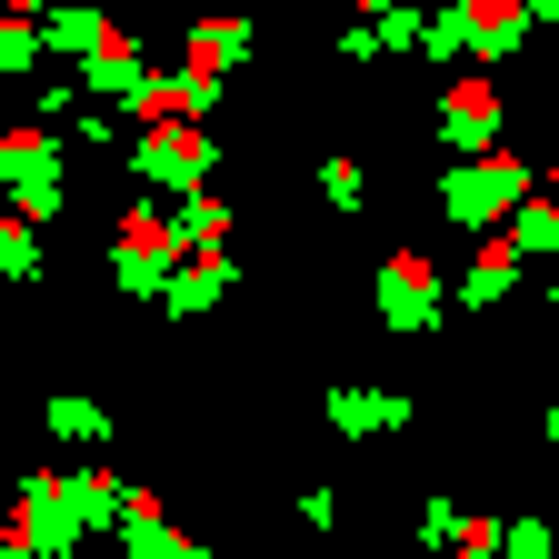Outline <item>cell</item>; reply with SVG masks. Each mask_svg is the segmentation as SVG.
Segmentation results:
<instances>
[{
    "label": "cell",
    "instance_id": "cell-1",
    "mask_svg": "<svg viewBox=\"0 0 559 559\" xmlns=\"http://www.w3.org/2000/svg\"><path fill=\"white\" fill-rule=\"evenodd\" d=\"M530 190H539V160H520V151H500V140H489V151H460V160L440 170V221L479 240V230H500Z\"/></svg>",
    "mask_w": 559,
    "mask_h": 559
},
{
    "label": "cell",
    "instance_id": "cell-2",
    "mask_svg": "<svg viewBox=\"0 0 559 559\" xmlns=\"http://www.w3.org/2000/svg\"><path fill=\"white\" fill-rule=\"evenodd\" d=\"M190 260V230H180V210H151V200H130L120 221H110V280L130 300H160V280Z\"/></svg>",
    "mask_w": 559,
    "mask_h": 559
},
{
    "label": "cell",
    "instance_id": "cell-3",
    "mask_svg": "<svg viewBox=\"0 0 559 559\" xmlns=\"http://www.w3.org/2000/svg\"><path fill=\"white\" fill-rule=\"evenodd\" d=\"M210 160H221V151H210V130L180 110V120H140L130 130V180L140 190H170V200H190V190H210Z\"/></svg>",
    "mask_w": 559,
    "mask_h": 559
},
{
    "label": "cell",
    "instance_id": "cell-4",
    "mask_svg": "<svg viewBox=\"0 0 559 559\" xmlns=\"http://www.w3.org/2000/svg\"><path fill=\"white\" fill-rule=\"evenodd\" d=\"M370 300H380V330H400V340L440 330V260L430 250H390L380 280H370Z\"/></svg>",
    "mask_w": 559,
    "mask_h": 559
},
{
    "label": "cell",
    "instance_id": "cell-5",
    "mask_svg": "<svg viewBox=\"0 0 559 559\" xmlns=\"http://www.w3.org/2000/svg\"><path fill=\"white\" fill-rule=\"evenodd\" d=\"M81 489H70V469H31L21 479V510H11V549H81Z\"/></svg>",
    "mask_w": 559,
    "mask_h": 559
},
{
    "label": "cell",
    "instance_id": "cell-6",
    "mask_svg": "<svg viewBox=\"0 0 559 559\" xmlns=\"http://www.w3.org/2000/svg\"><path fill=\"white\" fill-rule=\"evenodd\" d=\"M0 180H11V200L31 210V221H50V210H60V140L50 130H11V140H0Z\"/></svg>",
    "mask_w": 559,
    "mask_h": 559
},
{
    "label": "cell",
    "instance_id": "cell-7",
    "mask_svg": "<svg viewBox=\"0 0 559 559\" xmlns=\"http://www.w3.org/2000/svg\"><path fill=\"white\" fill-rule=\"evenodd\" d=\"M500 81H479V70H450L440 81V140L450 151H489V140H500Z\"/></svg>",
    "mask_w": 559,
    "mask_h": 559
},
{
    "label": "cell",
    "instance_id": "cell-8",
    "mask_svg": "<svg viewBox=\"0 0 559 559\" xmlns=\"http://www.w3.org/2000/svg\"><path fill=\"white\" fill-rule=\"evenodd\" d=\"M230 280H240V250H230V240H200V250L160 280V310H170V320H200L210 300L230 290Z\"/></svg>",
    "mask_w": 559,
    "mask_h": 559
},
{
    "label": "cell",
    "instance_id": "cell-9",
    "mask_svg": "<svg viewBox=\"0 0 559 559\" xmlns=\"http://www.w3.org/2000/svg\"><path fill=\"white\" fill-rule=\"evenodd\" d=\"M320 419H330L340 440H380V430H409V400L400 390H370V380H340L320 400Z\"/></svg>",
    "mask_w": 559,
    "mask_h": 559
},
{
    "label": "cell",
    "instance_id": "cell-10",
    "mask_svg": "<svg viewBox=\"0 0 559 559\" xmlns=\"http://www.w3.org/2000/svg\"><path fill=\"white\" fill-rule=\"evenodd\" d=\"M510 290H520V240L510 230H479V250L460 270V310H500Z\"/></svg>",
    "mask_w": 559,
    "mask_h": 559
},
{
    "label": "cell",
    "instance_id": "cell-11",
    "mask_svg": "<svg viewBox=\"0 0 559 559\" xmlns=\"http://www.w3.org/2000/svg\"><path fill=\"white\" fill-rule=\"evenodd\" d=\"M120 539H130V559H190V549H200L190 530H170V520H160V489H140V479H130V510H120Z\"/></svg>",
    "mask_w": 559,
    "mask_h": 559
},
{
    "label": "cell",
    "instance_id": "cell-12",
    "mask_svg": "<svg viewBox=\"0 0 559 559\" xmlns=\"http://www.w3.org/2000/svg\"><path fill=\"white\" fill-rule=\"evenodd\" d=\"M250 50H260L250 11H210V21H190V50H180V60H210V70H250Z\"/></svg>",
    "mask_w": 559,
    "mask_h": 559
},
{
    "label": "cell",
    "instance_id": "cell-13",
    "mask_svg": "<svg viewBox=\"0 0 559 559\" xmlns=\"http://www.w3.org/2000/svg\"><path fill=\"white\" fill-rule=\"evenodd\" d=\"M460 11H469V50L479 60H510L530 40V0H460Z\"/></svg>",
    "mask_w": 559,
    "mask_h": 559
},
{
    "label": "cell",
    "instance_id": "cell-14",
    "mask_svg": "<svg viewBox=\"0 0 559 559\" xmlns=\"http://www.w3.org/2000/svg\"><path fill=\"white\" fill-rule=\"evenodd\" d=\"M40 31H50V50H60V60H91V50L110 40L100 0H50V11H40Z\"/></svg>",
    "mask_w": 559,
    "mask_h": 559
},
{
    "label": "cell",
    "instance_id": "cell-15",
    "mask_svg": "<svg viewBox=\"0 0 559 559\" xmlns=\"http://www.w3.org/2000/svg\"><path fill=\"white\" fill-rule=\"evenodd\" d=\"M81 91H100V100H130V91H140V40H130V31H110V40L81 60Z\"/></svg>",
    "mask_w": 559,
    "mask_h": 559
},
{
    "label": "cell",
    "instance_id": "cell-16",
    "mask_svg": "<svg viewBox=\"0 0 559 559\" xmlns=\"http://www.w3.org/2000/svg\"><path fill=\"white\" fill-rule=\"evenodd\" d=\"M510 240H520V260H559V190H530L510 221H500Z\"/></svg>",
    "mask_w": 559,
    "mask_h": 559
},
{
    "label": "cell",
    "instance_id": "cell-17",
    "mask_svg": "<svg viewBox=\"0 0 559 559\" xmlns=\"http://www.w3.org/2000/svg\"><path fill=\"white\" fill-rule=\"evenodd\" d=\"M419 60H469V11H460V0H440V11H430V40H419Z\"/></svg>",
    "mask_w": 559,
    "mask_h": 559
},
{
    "label": "cell",
    "instance_id": "cell-18",
    "mask_svg": "<svg viewBox=\"0 0 559 559\" xmlns=\"http://www.w3.org/2000/svg\"><path fill=\"white\" fill-rule=\"evenodd\" d=\"M50 430L81 440V450H100V440H110V409H100V400H50Z\"/></svg>",
    "mask_w": 559,
    "mask_h": 559
},
{
    "label": "cell",
    "instance_id": "cell-19",
    "mask_svg": "<svg viewBox=\"0 0 559 559\" xmlns=\"http://www.w3.org/2000/svg\"><path fill=\"white\" fill-rule=\"evenodd\" d=\"M0 260H11V280H40V221H31V210L0 221Z\"/></svg>",
    "mask_w": 559,
    "mask_h": 559
},
{
    "label": "cell",
    "instance_id": "cell-20",
    "mask_svg": "<svg viewBox=\"0 0 559 559\" xmlns=\"http://www.w3.org/2000/svg\"><path fill=\"white\" fill-rule=\"evenodd\" d=\"M180 230H190V250H200V240H230V200L190 190V200H180Z\"/></svg>",
    "mask_w": 559,
    "mask_h": 559
},
{
    "label": "cell",
    "instance_id": "cell-21",
    "mask_svg": "<svg viewBox=\"0 0 559 559\" xmlns=\"http://www.w3.org/2000/svg\"><path fill=\"white\" fill-rule=\"evenodd\" d=\"M320 200H330V210H360V200H370L360 160H320Z\"/></svg>",
    "mask_w": 559,
    "mask_h": 559
},
{
    "label": "cell",
    "instance_id": "cell-22",
    "mask_svg": "<svg viewBox=\"0 0 559 559\" xmlns=\"http://www.w3.org/2000/svg\"><path fill=\"white\" fill-rule=\"evenodd\" d=\"M510 549V520H460V559H500Z\"/></svg>",
    "mask_w": 559,
    "mask_h": 559
},
{
    "label": "cell",
    "instance_id": "cell-23",
    "mask_svg": "<svg viewBox=\"0 0 559 559\" xmlns=\"http://www.w3.org/2000/svg\"><path fill=\"white\" fill-rule=\"evenodd\" d=\"M460 520H469L460 500H430V510H419V539H440V549H460Z\"/></svg>",
    "mask_w": 559,
    "mask_h": 559
},
{
    "label": "cell",
    "instance_id": "cell-24",
    "mask_svg": "<svg viewBox=\"0 0 559 559\" xmlns=\"http://www.w3.org/2000/svg\"><path fill=\"white\" fill-rule=\"evenodd\" d=\"M70 140H81V151H110L120 120H110V110H70Z\"/></svg>",
    "mask_w": 559,
    "mask_h": 559
},
{
    "label": "cell",
    "instance_id": "cell-25",
    "mask_svg": "<svg viewBox=\"0 0 559 559\" xmlns=\"http://www.w3.org/2000/svg\"><path fill=\"white\" fill-rule=\"evenodd\" d=\"M510 559H549V520H510Z\"/></svg>",
    "mask_w": 559,
    "mask_h": 559
},
{
    "label": "cell",
    "instance_id": "cell-26",
    "mask_svg": "<svg viewBox=\"0 0 559 559\" xmlns=\"http://www.w3.org/2000/svg\"><path fill=\"white\" fill-rule=\"evenodd\" d=\"M539 440H549V450H559V400H549V409H539Z\"/></svg>",
    "mask_w": 559,
    "mask_h": 559
},
{
    "label": "cell",
    "instance_id": "cell-27",
    "mask_svg": "<svg viewBox=\"0 0 559 559\" xmlns=\"http://www.w3.org/2000/svg\"><path fill=\"white\" fill-rule=\"evenodd\" d=\"M0 11H31V21H40V11H50V0H0Z\"/></svg>",
    "mask_w": 559,
    "mask_h": 559
},
{
    "label": "cell",
    "instance_id": "cell-28",
    "mask_svg": "<svg viewBox=\"0 0 559 559\" xmlns=\"http://www.w3.org/2000/svg\"><path fill=\"white\" fill-rule=\"evenodd\" d=\"M349 11H360V21H380V11H390V0H349Z\"/></svg>",
    "mask_w": 559,
    "mask_h": 559
},
{
    "label": "cell",
    "instance_id": "cell-29",
    "mask_svg": "<svg viewBox=\"0 0 559 559\" xmlns=\"http://www.w3.org/2000/svg\"><path fill=\"white\" fill-rule=\"evenodd\" d=\"M549 320H559V260H549Z\"/></svg>",
    "mask_w": 559,
    "mask_h": 559
},
{
    "label": "cell",
    "instance_id": "cell-30",
    "mask_svg": "<svg viewBox=\"0 0 559 559\" xmlns=\"http://www.w3.org/2000/svg\"><path fill=\"white\" fill-rule=\"evenodd\" d=\"M539 190H559V160H549V170H539Z\"/></svg>",
    "mask_w": 559,
    "mask_h": 559
}]
</instances>
